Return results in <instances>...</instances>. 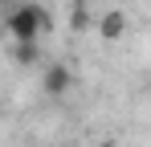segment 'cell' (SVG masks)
Returning <instances> with one entry per match:
<instances>
[{"label":"cell","mask_w":151,"mask_h":147,"mask_svg":"<svg viewBox=\"0 0 151 147\" xmlns=\"http://www.w3.org/2000/svg\"><path fill=\"white\" fill-rule=\"evenodd\" d=\"M53 24L57 21L49 17V8H41V4H33V0H21V4L8 8L4 33H8V41H41V37L53 33Z\"/></svg>","instance_id":"1"},{"label":"cell","mask_w":151,"mask_h":147,"mask_svg":"<svg viewBox=\"0 0 151 147\" xmlns=\"http://www.w3.org/2000/svg\"><path fill=\"white\" fill-rule=\"evenodd\" d=\"M70 86H74V70H70L65 61H53L49 70L41 74V90H45V98H65Z\"/></svg>","instance_id":"2"},{"label":"cell","mask_w":151,"mask_h":147,"mask_svg":"<svg viewBox=\"0 0 151 147\" xmlns=\"http://www.w3.org/2000/svg\"><path fill=\"white\" fill-rule=\"evenodd\" d=\"M127 29H131L127 12L123 8H110V12H102V21H98V37L106 41V45H119V41L127 37Z\"/></svg>","instance_id":"3"},{"label":"cell","mask_w":151,"mask_h":147,"mask_svg":"<svg viewBox=\"0 0 151 147\" xmlns=\"http://www.w3.org/2000/svg\"><path fill=\"white\" fill-rule=\"evenodd\" d=\"M12 57H17V66H37L41 49H37V41H12Z\"/></svg>","instance_id":"4"},{"label":"cell","mask_w":151,"mask_h":147,"mask_svg":"<svg viewBox=\"0 0 151 147\" xmlns=\"http://www.w3.org/2000/svg\"><path fill=\"white\" fill-rule=\"evenodd\" d=\"M70 24H74L78 33H86V29H90V4H86V0H78V4H74V17H70Z\"/></svg>","instance_id":"5"},{"label":"cell","mask_w":151,"mask_h":147,"mask_svg":"<svg viewBox=\"0 0 151 147\" xmlns=\"http://www.w3.org/2000/svg\"><path fill=\"white\" fill-rule=\"evenodd\" d=\"M0 4H21V0H0Z\"/></svg>","instance_id":"6"},{"label":"cell","mask_w":151,"mask_h":147,"mask_svg":"<svg viewBox=\"0 0 151 147\" xmlns=\"http://www.w3.org/2000/svg\"><path fill=\"white\" fill-rule=\"evenodd\" d=\"M86 4H94V0H86Z\"/></svg>","instance_id":"7"}]
</instances>
